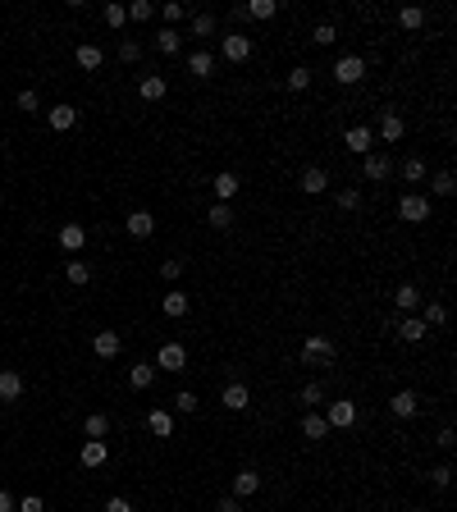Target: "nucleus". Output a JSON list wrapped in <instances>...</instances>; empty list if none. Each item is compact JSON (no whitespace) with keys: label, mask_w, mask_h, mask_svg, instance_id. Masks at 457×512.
I'll return each mask as SVG.
<instances>
[{"label":"nucleus","mask_w":457,"mask_h":512,"mask_svg":"<svg viewBox=\"0 0 457 512\" xmlns=\"http://www.w3.org/2000/svg\"><path fill=\"white\" fill-rule=\"evenodd\" d=\"M155 371H170V375H179V371H188V347L183 343H160V352H155Z\"/></svg>","instance_id":"1"},{"label":"nucleus","mask_w":457,"mask_h":512,"mask_svg":"<svg viewBox=\"0 0 457 512\" xmlns=\"http://www.w3.org/2000/svg\"><path fill=\"white\" fill-rule=\"evenodd\" d=\"M398 220H407V225H421V220H430V197H421V192H407V197L398 201Z\"/></svg>","instance_id":"2"},{"label":"nucleus","mask_w":457,"mask_h":512,"mask_svg":"<svg viewBox=\"0 0 457 512\" xmlns=\"http://www.w3.org/2000/svg\"><path fill=\"white\" fill-rule=\"evenodd\" d=\"M343 147L352 151V156H371V147H375V129H371V124H352V129L343 133Z\"/></svg>","instance_id":"3"},{"label":"nucleus","mask_w":457,"mask_h":512,"mask_svg":"<svg viewBox=\"0 0 457 512\" xmlns=\"http://www.w3.org/2000/svg\"><path fill=\"white\" fill-rule=\"evenodd\" d=\"M220 51H225L229 64H247V60H251V37H247V32H225Z\"/></svg>","instance_id":"4"},{"label":"nucleus","mask_w":457,"mask_h":512,"mask_svg":"<svg viewBox=\"0 0 457 512\" xmlns=\"http://www.w3.org/2000/svg\"><path fill=\"white\" fill-rule=\"evenodd\" d=\"M302 362H307V366H325V362H334V343H329L325 334H311V339L302 343Z\"/></svg>","instance_id":"5"},{"label":"nucleus","mask_w":457,"mask_h":512,"mask_svg":"<svg viewBox=\"0 0 457 512\" xmlns=\"http://www.w3.org/2000/svg\"><path fill=\"white\" fill-rule=\"evenodd\" d=\"M362 78H366V60H362V55H343V60L334 64V83L352 87V83H362Z\"/></svg>","instance_id":"6"},{"label":"nucleus","mask_w":457,"mask_h":512,"mask_svg":"<svg viewBox=\"0 0 457 512\" xmlns=\"http://www.w3.org/2000/svg\"><path fill=\"white\" fill-rule=\"evenodd\" d=\"M325 421H329V430H348V426H357V403H348V398L329 403Z\"/></svg>","instance_id":"7"},{"label":"nucleus","mask_w":457,"mask_h":512,"mask_svg":"<svg viewBox=\"0 0 457 512\" xmlns=\"http://www.w3.org/2000/svg\"><path fill=\"white\" fill-rule=\"evenodd\" d=\"M78 462H83L87 471L105 467V462H110V443H105V439H87V443H83V453H78Z\"/></svg>","instance_id":"8"},{"label":"nucleus","mask_w":457,"mask_h":512,"mask_svg":"<svg viewBox=\"0 0 457 512\" xmlns=\"http://www.w3.org/2000/svg\"><path fill=\"white\" fill-rule=\"evenodd\" d=\"M238 188H242V179H238L233 169H220L215 179H210V192H215V201H220V206H225L229 197H238Z\"/></svg>","instance_id":"9"},{"label":"nucleus","mask_w":457,"mask_h":512,"mask_svg":"<svg viewBox=\"0 0 457 512\" xmlns=\"http://www.w3.org/2000/svg\"><path fill=\"white\" fill-rule=\"evenodd\" d=\"M220 403H225L229 412H247L251 407V389L242 380H233V384H225V393H220Z\"/></svg>","instance_id":"10"},{"label":"nucleus","mask_w":457,"mask_h":512,"mask_svg":"<svg viewBox=\"0 0 457 512\" xmlns=\"http://www.w3.org/2000/svg\"><path fill=\"white\" fill-rule=\"evenodd\" d=\"M119 347H124V339L114 330H96V339H92V352L101 357V362H110V357H119Z\"/></svg>","instance_id":"11"},{"label":"nucleus","mask_w":457,"mask_h":512,"mask_svg":"<svg viewBox=\"0 0 457 512\" xmlns=\"http://www.w3.org/2000/svg\"><path fill=\"white\" fill-rule=\"evenodd\" d=\"M393 330H398V339H403V343H421L425 334H430V325H425L421 316H403V321H398Z\"/></svg>","instance_id":"12"},{"label":"nucleus","mask_w":457,"mask_h":512,"mask_svg":"<svg viewBox=\"0 0 457 512\" xmlns=\"http://www.w3.org/2000/svg\"><path fill=\"white\" fill-rule=\"evenodd\" d=\"M297 188H302L307 197H320V192L329 188V174L320 169V165H307V169H302V179H297Z\"/></svg>","instance_id":"13"},{"label":"nucleus","mask_w":457,"mask_h":512,"mask_svg":"<svg viewBox=\"0 0 457 512\" xmlns=\"http://www.w3.org/2000/svg\"><path fill=\"white\" fill-rule=\"evenodd\" d=\"M416 407H421V398H416V389H398L393 398H388V412H393V417H416Z\"/></svg>","instance_id":"14"},{"label":"nucleus","mask_w":457,"mask_h":512,"mask_svg":"<svg viewBox=\"0 0 457 512\" xmlns=\"http://www.w3.org/2000/svg\"><path fill=\"white\" fill-rule=\"evenodd\" d=\"M261 489V471H251V467H242L238 476H233V494L229 499H251Z\"/></svg>","instance_id":"15"},{"label":"nucleus","mask_w":457,"mask_h":512,"mask_svg":"<svg viewBox=\"0 0 457 512\" xmlns=\"http://www.w3.org/2000/svg\"><path fill=\"white\" fill-rule=\"evenodd\" d=\"M362 174H366L371 183H380V179H388V174H393V160L380 156V151H371V156L362 160Z\"/></svg>","instance_id":"16"},{"label":"nucleus","mask_w":457,"mask_h":512,"mask_svg":"<svg viewBox=\"0 0 457 512\" xmlns=\"http://www.w3.org/2000/svg\"><path fill=\"white\" fill-rule=\"evenodd\" d=\"M393 306H398L403 316H412L416 306H421V288H416V284H398V288H393Z\"/></svg>","instance_id":"17"},{"label":"nucleus","mask_w":457,"mask_h":512,"mask_svg":"<svg viewBox=\"0 0 457 512\" xmlns=\"http://www.w3.org/2000/svg\"><path fill=\"white\" fill-rule=\"evenodd\" d=\"M403 133H407V124H403V114H393V110H384L380 114V138L393 147V142H403Z\"/></svg>","instance_id":"18"},{"label":"nucleus","mask_w":457,"mask_h":512,"mask_svg":"<svg viewBox=\"0 0 457 512\" xmlns=\"http://www.w3.org/2000/svg\"><path fill=\"white\" fill-rule=\"evenodd\" d=\"M124 229H129L133 238H151L155 234V215H151V210H133V215L124 220Z\"/></svg>","instance_id":"19"},{"label":"nucleus","mask_w":457,"mask_h":512,"mask_svg":"<svg viewBox=\"0 0 457 512\" xmlns=\"http://www.w3.org/2000/svg\"><path fill=\"white\" fill-rule=\"evenodd\" d=\"M165 92H170V83H165L160 73H142V78H138V96H142V101H160Z\"/></svg>","instance_id":"20"},{"label":"nucleus","mask_w":457,"mask_h":512,"mask_svg":"<svg viewBox=\"0 0 457 512\" xmlns=\"http://www.w3.org/2000/svg\"><path fill=\"white\" fill-rule=\"evenodd\" d=\"M302 439H311V443L329 439V421L320 417V412H307V417H302Z\"/></svg>","instance_id":"21"},{"label":"nucleus","mask_w":457,"mask_h":512,"mask_svg":"<svg viewBox=\"0 0 457 512\" xmlns=\"http://www.w3.org/2000/svg\"><path fill=\"white\" fill-rule=\"evenodd\" d=\"M46 124H51L55 133H69L73 124H78V110H73V105H64V101H60V105H55L51 114H46Z\"/></svg>","instance_id":"22"},{"label":"nucleus","mask_w":457,"mask_h":512,"mask_svg":"<svg viewBox=\"0 0 457 512\" xmlns=\"http://www.w3.org/2000/svg\"><path fill=\"white\" fill-rule=\"evenodd\" d=\"M147 430L155 434V439H170L174 434V412H165V407H155L151 417H147Z\"/></svg>","instance_id":"23"},{"label":"nucleus","mask_w":457,"mask_h":512,"mask_svg":"<svg viewBox=\"0 0 457 512\" xmlns=\"http://www.w3.org/2000/svg\"><path fill=\"white\" fill-rule=\"evenodd\" d=\"M155 51L160 55H179L183 51V32L179 28H160V32H155Z\"/></svg>","instance_id":"24"},{"label":"nucleus","mask_w":457,"mask_h":512,"mask_svg":"<svg viewBox=\"0 0 457 512\" xmlns=\"http://www.w3.org/2000/svg\"><path fill=\"white\" fill-rule=\"evenodd\" d=\"M73 60H78V69L96 73V69H101V60H105V55H101V46H92V42H87V46H78V51H73Z\"/></svg>","instance_id":"25"},{"label":"nucleus","mask_w":457,"mask_h":512,"mask_svg":"<svg viewBox=\"0 0 457 512\" xmlns=\"http://www.w3.org/2000/svg\"><path fill=\"white\" fill-rule=\"evenodd\" d=\"M60 247H64V252H83V247H87V229L83 225H64L60 229Z\"/></svg>","instance_id":"26"},{"label":"nucleus","mask_w":457,"mask_h":512,"mask_svg":"<svg viewBox=\"0 0 457 512\" xmlns=\"http://www.w3.org/2000/svg\"><path fill=\"white\" fill-rule=\"evenodd\" d=\"M129 384H133V389H151V384H155V366L151 362H138V366H129Z\"/></svg>","instance_id":"27"},{"label":"nucleus","mask_w":457,"mask_h":512,"mask_svg":"<svg viewBox=\"0 0 457 512\" xmlns=\"http://www.w3.org/2000/svg\"><path fill=\"white\" fill-rule=\"evenodd\" d=\"M275 14H279L275 0H247V5H242V18H256V23H266V18H275Z\"/></svg>","instance_id":"28"},{"label":"nucleus","mask_w":457,"mask_h":512,"mask_svg":"<svg viewBox=\"0 0 457 512\" xmlns=\"http://www.w3.org/2000/svg\"><path fill=\"white\" fill-rule=\"evenodd\" d=\"M188 69H192V78H210V73H215V55H210V51H192L188 55Z\"/></svg>","instance_id":"29"},{"label":"nucleus","mask_w":457,"mask_h":512,"mask_svg":"<svg viewBox=\"0 0 457 512\" xmlns=\"http://www.w3.org/2000/svg\"><path fill=\"white\" fill-rule=\"evenodd\" d=\"M160 311L170 316V321L188 316V293H179V288H174V293H165V297H160Z\"/></svg>","instance_id":"30"},{"label":"nucleus","mask_w":457,"mask_h":512,"mask_svg":"<svg viewBox=\"0 0 457 512\" xmlns=\"http://www.w3.org/2000/svg\"><path fill=\"white\" fill-rule=\"evenodd\" d=\"M23 393V375L18 371H0V403H14Z\"/></svg>","instance_id":"31"},{"label":"nucleus","mask_w":457,"mask_h":512,"mask_svg":"<svg viewBox=\"0 0 457 512\" xmlns=\"http://www.w3.org/2000/svg\"><path fill=\"white\" fill-rule=\"evenodd\" d=\"M398 174H403V183H425V174H430V169H425L421 156H407L403 165H398Z\"/></svg>","instance_id":"32"},{"label":"nucleus","mask_w":457,"mask_h":512,"mask_svg":"<svg viewBox=\"0 0 457 512\" xmlns=\"http://www.w3.org/2000/svg\"><path fill=\"white\" fill-rule=\"evenodd\" d=\"M83 434L87 439H105V434H110V417H105V412H92V417L83 421Z\"/></svg>","instance_id":"33"},{"label":"nucleus","mask_w":457,"mask_h":512,"mask_svg":"<svg viewBox=\"0 0 457 512\" xmlns=\"http://www.w3.org/2000/svg\"><path fill=\"white\" fill-rule=\"evenodd\" d=\"M64 279H69V284H73V288H83V284H87V279H92V270H87V261H78V256H73V261H69V266H64Z\"/></svg>","instance_id":"34"},{"label":"nucleus","mask_w":457,"mask_h":512,"mask_svg":"<svg viewBox=\"0 0 457 512\" xmlns=\"http://www.w3.org/2000/svg\"><path fill=\"white\" fill-rule=\"evenodd\" d=\"M155 14H160V18H165V23H170V28H179L183 18H188V5H179V0H170V5H160V9H155Z\"/></svg>","instance_id":"35"},{"label":"nucleus","mask_w":457,"mask_h":512,"mask_svg":"<svg viewBox=\"0 0 457 512\" xmlns=\"http://www.w3.org/2000/svg\"><path fill=\"white\" fill-rule=\"evenodd\" d=\"M197 407H201V403H197V393H192V389H179V393H174V412H183V417H192Z\"/></svg>","instance_id":"36"},{"label":"nucleus","mask_w":457,"mask_h":512,"mask_svg":"<svg viewBox=\"0 0 457 512\" xmlns=\"http://www.w3.org/2000/svg\"><path fill=\"white\" fill-rule=\"evenodd\" d=\"M430 188H434V197H453V192H457V179H453L449 169H439V174H434V183H430Z\"/></svg>","instance_id":"37"},{"label":"nucleus","mask_w":457,"mask_h":512,"mask_svg":"<svg viewBox=\"0 0 457 512\" xmlns=\"http://www.w3.org/2000/svg\"><path fill=\"white\" fill-rule=\"evenodd\" d=\"M297 398H302L311 412H320V403H325V389H320V384L311 380V384H302V393H297Z\"/></svg>","instance_id":"38"},{"label":"nucleus","mask_w":457,"mask_h":512,"mask_svg":"<svg viewBox=\"0 0 457 512\" xmlns=\"http://www.w3.org/2000/svg\"><path fill=\"white\" fill-rule=\"evenodd\" d=\"M206 225H210V229H229V225H233V210L215 201V206H210V215H206Z\"/></svg>","instance_id":"39"},{"label":"nucleus","mask_w":457,"mask_h":512,"mask_svg":"<svg viewBox=\"0 0 457 512\" xmlns=\"http://www.w3.org/2000/svg\"><path fill=\"white\" fill-rule=\"evenodd\" d=\"M284 87H288V92H307V87H311V69H302V64H297V69L284 78Z\"/></svg>","instance_id":"40"},{"label":"nucleus","mask_w":457,"mask_h":512,"mask_svg":"<svg viewBox=\"0 0 457 512\" xmlns=\"http://www.w3.org/2000/svg\"><path fill=\"white\" fill-rule=\"evenodd\" d=\"M398 23H403V28H407V32H416V28H421V23H425V9H416V5H407V9H403V14H398Z\"/></svg>","instance_id":"41"},{"label":"nucleus","mask_w":457,"mask_h":512,"mask_svg":"<svg viewBox=\"0 0 457 512\" xmlns=\"http://www.w3.org/2000/svg\"><path fill=\"white\" fill-rule=\"evenodd\" d=\"M124 14H129V18H133V23H147V18L155 14V5H147V0H133V5H129V9H124Z\"/></svg>","instance_id":"42"},{"label":"nucleus","mask_w":457,"mask_h":512,"mask_svg":"<svg viewBox=\"0 0 457 512\" xmlns=\"http://www.w3.org/2000/svg\"><path fill=\"white\" fill-rule=\"evenodd\" d=\"M215 32V14H192V37H210Z\"/></svg>","instance_id":"43"},{"label":"nucleus","mask_w":457,"mask_h":512,"mask_svg":"<svg viewBox=\"0 0 457 512\" xmlns=\"http://www.w3.org/2000/svg\"><path fill=\"white\" fill-rule=\"evenodd\" d=\"M421 321L425 325H444V321H449V306H444V302H425V316H421Z\"/></svg>","instance_id":"44"},{"label":"nucleus","mask_w":457,"mask_h":512,"mask_svg":"<svg viewBox=\"0 0 457 512\" xmlns=\"http://www.w3.org/2000/svg\"><path fill=\"white\" fill-rule=\"evenodd\" d=\"M449 480H453V467H449V462L430 467V485H434V489H449Z\"/></svg>","instance_id":"45"},{"label":"nucleus","mask_w":457,"mask_h":512,"mask_svg":"<svg viewBox=\"0 0 457 512\" xmlns=\"http://www.w3.org/2000/svg\"><path fill=\"white\" fill-rule=\"evenodd\" d=\"M311 42H316V46H334V42H338V28H334V23H320Z\"/></svg>","instance_id":"46"},{"label":"nucleus","mask_w":457,"mask_h":512,"mask_svg":"<svg viewBox=\"0 0 457 512\" xmlns=\"http://www.w3.org/2000/svg\"><path fill=\"white\" fill-rule=\"evenodd\" d=\"M119 60H124V64H138V60H142V46L124 37V42H119Z\"/></svg>","instance_id":"47"},{"label":"nucleus","mask_w":457,"mask_h":512,"mask_svg":"<svg viewBox=\"0 0 457 512\" xmlns=\"http://www.w3.org/2000/svg\"><path fill=\"white\" fill-rule=\"evenodd\" d=\"M101 14H105V23H110V28H124V23H129V14H124V5H105Z\"/></svg>","instance_id":"48"},{"label":"nucleus","mask_w":457,"mask_h":512,"mask_svg":"<svg viewBox=\"0 0 457 512\" xmlns=\"http://www.w3.org/2000/svg\"><path fill=\"white\" fill-rule=\"evenodd\" d=\"M14 508H18V512H46V499H42V494H28V499H18Z\"/></svg>","instance_id":"49"},{"label":"nucleus","mask_w":457,"mask_h":512,"mask_svg":"<svg viewBox=\"0 0 457 512\" xmlns=\"http://www.w3.org/2000/svg\"><path fill=\"white\" fill-rule=\"evenodd\" d=\"M338 206H343V210H357V206H362V192H357V188H343V192H338Z\"/></svg>","instance_id":"50"},{"label":"nucleus","mask_w":457,"mask_h":512,"mask_svg":"<svg viewBox=\"0 0 457 512\" xmlns=\"http://www.w3.org/2000/svg\"><path fill=\"white\" fill-rule=\"evenodd\" d=\"M160 275H165V279H170V284H174V279H179V275H183V261H179V256H170V261H160Z\"/></svg>","instance_id":"51"},{"label":"nucleus","mask_w":457,"mask_h":512,"mask_svg":"<svg viewBox=\"0 0 457 512\" xmlns=\"http://www.w3.org/2000/svg\"><path fill=\"white\" fill-rule=\"evenodd\" d=\"M18 110H28V114H32V110H42V101H37V92H18Z\"/></svg>","instance_id":"52"},{"label":"nucleus","mask_w":457,"mask_h":512,"mask_svg":"<svg viewBox=\"0 0 457 512\" xmlns=\"http://www.w3.org/2000/svg\"><path fill=\"white\" fill-rule=\"evenodd\" d=\"M434 443H439V448H444V453H449V448H453V443H457V434H453V426H444L439 434H434Z\"/></svg>","instance_id":"53"},{"label":"nucleus","mask_w":457,"mask_h":512,"mask_svg":"<svg viewBox=\"0 0 457 512\" xmlns=\"http://www.w3.org/2000/svg\"><path fill=\"white\" fill-rule=\"evenodd\" d=\"M105 512H133V504H129V499H124V494H114L110 504H105Z\"/></svg>","instance_id":"54"},{"label":"nucleus","mask_w":457,"mask_h":512,"mask_svg":"<svg viewBox=\"0 0 457 512\" xmlns=\"http://www.w3.org/2000/svg\"><path fill=\"white\" fill-rule=\"evenodd\" d=\"M215 512H242V499H220Z\"/></svg>","instance_id":"55"},{"label":"nucleus","mask_w":457,"mask_h":512,"mask_svg":"<svg viewBox=\"0 0 457 512\" xmlns=\"http://www.w3.org/2000/svg\"><path fill=\"white\" fill-rule=\"evenodd\" d=\"M0 512H14V494L9 489H0Z\"/></svg>","instance_id":"56"},{"label":"nucleus","mask_w":457,"mask_h":512,"mask_svg":"<svg viewBox=\"0 0 457 512\" xmlns=\"http://www.w3.org/2000/svg\"><path fill=\"white\" fill-rule=\"evenodd\" d=\"M407 512H425V508H407Z\"/></svg>","instance_id":"57"}]
</instances>
